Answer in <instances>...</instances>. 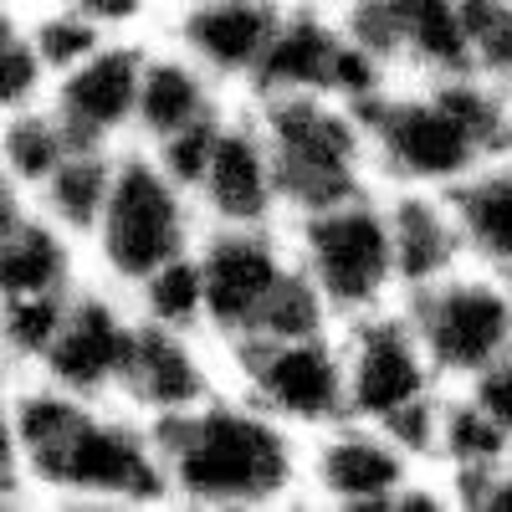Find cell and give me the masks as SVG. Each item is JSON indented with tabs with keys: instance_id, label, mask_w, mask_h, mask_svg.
I'll return each mask as SVG.
<instances>
[{
	"instance_id": "f546056e",
	"label": "cell",
	"mask_w": 512,
	"mask_h": 512,
	"mask_svg": "<svg viewBox=\"0 0 512 512\" xmlns=\"http://www.w3.org/2000/svg\"><path fill=\"white\" fill-rule=\"evenodd\" d=\"M16 36H21V21L6 11V0H0V47H11Z\"/></svg>"
},
{
	"instance_id": "52a82bcc",
	"label": "cell",
	"mask_w": 512,
	"mask_h": 512,
	"mask_svg": "<svg viewBox=\"0 0 512 512\" xmlns=\"http://www.w3.org/2000/svg\"><path fill=\"white\" fill-rule=\"evenodd\" d=\"M262 118V134L277 164L282 210H303L349 200L374 185V154H369V128L364 113L338 103V98H246Z\"/></svg>"
},
{
	"instance_id": "4316f807",
	"label": "cell",
	"mask_w": 512,
	"mask_h": 512,
	"mask_svg": "<svg viewBox=\"0 0 512 512\" xmlns=\"http://www.w3.org/2000/svg\"><path fill=\"white\" fill-rule=\"evenodd\" d=\"M466 395L482 405V415L502 431V441L512 446V354H502L492 369H482L472 384H461Z\"/></svg>"
},
{
	"instance_id": "e0dca14e",
	"label": "cell",
	"mask_w": 512,
	"mask_h": 512,
	"mask_svg": "<svg viewBox=\"0 0 512 512\" xmlns=\"http://www.w3.org/2000/svg\"><path fill=\"white\" fill-rule=\"evenodd\" d=\"M226 384H231L226 354L210 344V333H175V328L139 323V344H134V359H128L118 405L149 425H164L205 405Z\"/></svg>"
},
{
	"instance_id": "7a4b0ae2",
	"label": "cell",
	"mask_w": 512,
	"mask_h": 512,
	"mask_svg": "<svg viewBox=\"0 0 512 512\" xmlns=\"http://www.w3.org/2000/svg\"><path fill=\"white\" fill-rule=\"evenodd\" d=\"M364 128L379 190H456L492 154L512 149L507 88L482 72L395 77L364 108Z\"/></svg>"
},
{
	"instance_id": "4fadbf2b",
	"label": "cell",
	"mask_w": 512,
	"mask_h": 512,
	"mask_svg": "<svg viewBox=\"0 0 512 512\" xmlns=\"http://www.w3.org/2000/svg\"><path fill=\"white\" fill-rule=\"evenodd\" d=\"M134 344H139V313L128 303V292L108 282L93 287L77 282L31 374L82 400H118Z\"/></svg>"
},
{
	"instance_id": "ba28073f",
	"label": "cell",
	"mask_w": 512,
	"mask_h": 512,
	"mask_svg": "<svg viewBox=\"0 0 512 512\" xmlns=\"http://www.w3.org/2000/svg\"><path fill=\"white\" fill-rule=\"evenodd\" d=\"M344 344V384H349V415L384 425L425 461L431 415L451 384L436 374L420 333L410 328L405 308H384L354 323H338Z\"/></svg>"
},
{
	"instance_id": "9c48e42d",
	"label": "cell",
	"mask_w": 512,
	"mask_h": 512,
	"mask_svg": "<svg viewBox=\"0 0 512 512\" xmlns=\"http://www.w3.org/2000/svg\"><path fill=\"white\" fill-rule=\"evenodd\" d=\"M303 502L333 512H441L446 487L425 461L369 420H338L303 441Z\"/></svg>"
},
{
	"instance_id": "3957f363",
	"label": "cell",
	"mask_w": 512,
	"mask_h": 512,
	"mask_svg": "<svg viewBox=\"0 0 512 512\" xmlns=\"http://www.w3.org/2000/svg\"><path fill=\"white\" fill-rule=\"evenodd\" d=\"M164 492L180 507L262 512L303 502V436L231 384L205 405L154 425Z\"/></svg>"
},
{
	"instance_id": "5bb4252c",
	"label": "cell",
	"mask_w": 512,
	"mask_h": 512,
	"mask_svg": "<svg viewBox=\"0 0 512 512\" xmlns=\"http://www.w3.org/2000/svg\"><path fill=\"white\" fill-rule=\"evenodd\" d=\"M190 195H195V210L205 226H277V221H287L262 118H256V108L246 98L221 118Z\"/></svg>"
},
{
	"instance_id": "cb8c5ba5",
	"label": "cell",
	"mask_w": 512,
	"mask_h": 512,
	"mask_svg": "<svg viewBox=\"0 0 512 512\" xmlns=\"http://www.w3.org/2000/svg\"><path fill=\"white\" fill-rule=\"evenodd\" d=\"M128 303H134L139 323L175 328V333H205V282H200L195 246L185 256H175V262L154 267L139 287H128Z\"/></svg>"
},
{
	"instance_id": "8fae6325",
	"label": "cell",
	"mask_w": 512,
	"mask_h": 512,
	"mask_svg": "<svg viewBox=\"0 0 512 512\" xmlns=\"http://www.w3.org/2000/svg\"><path fill=\"white\" fill-rule=\"evenodd\" d=\"M390 82L395 77L379 67L374 52H364L354 41L338 6H328V0H287L282 26L267 47V62L256 72L246 98L308 93V98H338L364 113Z\"/></svg>"
},
{
	"instance_id": "d6986e66",
	"label": "cell",
	"mask_w": 512,
	"mask_h": 512,
	"mask_svg": "<svg viewBox=\"0 0 512 512\" xmlns=\"http://www.w3.org/2000/svg\"><path fill=\"white\" fill-rule=\"evenodd\" d=\"M384 216H390V246L405 297L466 267L461 226L446 190H384Z\"/></svg>"
},
{
	"instance_id": "2e32d148",
	"label": "cell",
	"mask_w": 512,
	"mask_h": 512,
	"mask_svg": "<svg viewBox=\"0 0 512 512\" xmlns=\"http://www.w3.org/2000/svg\"><path fill=\"white\" fill-rule=\"evenodd\" d=\"M139 72H144V41L108 36L98 52H88L77 67H67V72L52 77L47 108L62 118L72 144L123 149V144H134Z\"/></svg>"
},
{
	"instance_id": "277c9868",
	"label": "cell",
	"mask_w": 512,
	"mask_h": 512,
	"mask_svg": "<svg viewBox=\"0 0 512 512\" xmlns=\"http://www.w3.org/2000/svg\"><path fill=\"white\" fill-rule=\"evenodd\" d=\"M195 262L205 282V333L221 354L246 338H282L338 328L323 297L303 277L287 241V221L277 226H200Z\"/></svg>"
},
{
	"instance_id": "6da1fadb",
	"label": "cell",
	"mask_w": 512,
	"mask_h": 512,
	"mask_svg": "<svg viewBox=\"0 0 512 512\" xmlns=\"http://www.w3.org/2000/svg\"><path fill=\"white\" fill-rule=\"evenodd\" d=\"M11 451L21 482L98 507L169 502L154 425L118 400H82L36 379L11 390Z\"/></svg>"
},
{
	"instance_id": "7c38bea8",
	"label": "cell",
	"mask_w": 512,
	"mask_h": 512,
	"mask_svg": "<svg viewBox=\"0 0 512 512\" xmlns=\"http://www.w3.org/2000/svg\"><path fill=\"white\" fill-rule=\"evenodd\" d=\"M400 308L451 390L472 384L482 369L512 354V277L502 272L466 262L441 282L410 292Z\"/></svg>"
},
{
	"instance_id": "603a6c76",
	"label": "cell",
	"mask_w": 512,
	"mask_h": 512,
	"mask_svg": "<svg viewBox=\"0 0 512 512\" xmlns=\"http://www.w3.org/2000/svg\"><path fill=\"white\" fill-rule=\"evenodd\" d=\"M72 149H77L72 134L62 128V118H57L47 103L0 118V175H11V180H16L21 190H31V195H36V185L47 180Z\"/></svg>"
},
{
	"instance_id": "44dd1931",
	"label": "cell",
	"mask_w": 512,
	"mask_h": 512,
	"mask_svg": "<svg viewBox=\"0 0 512 512\" xmlns=\"http://www.w3.org/2000/svg\"><path fill=\"white\" fill-rule=\"evenodd\" d=\"M77 287V236H67L52 216H31L0 241V303L16 297H57Z\"/></svg>"
},
{
	"instance_id": "d4e9b609",
	"label": "cell",
	"mask_w": 512,
	"mask_h": 512,
	"mask_svg": "<svg viewBox=\"0 0 512 512\" xmlns=\"http://www.w3.org/2000/svg\"><path fill=\"white\" fill-rule=\"evenodd\" d=\"M26 36H31V47H36V57L47 62V72L57 77V72H67V67H77L88 52H98L103 47V31L88 21V16H77L67 0H57V6H47L36 21H26Z\"/></svg>"
},
{
	"instance_id": "83f0119b",
	"label": "cell",
	"mask_w": 512,
	"mask_h": 512,
	"mask_svg": "<svg viewBox=\"0 0 512 512\" xmlns=\"http://www.w3.org/2000/svg\"><path fill=\"white\" fill-rule=\"evenodd\" d=\"M67 6L77 16H88L103 36H128V31L149 26L154 16H164L159 0H67Z\"/></svg>"
},
{
	"instance_id": "d6a6232c",
	"label": "cell",
	"mask_w": 512,
	"mask_h": 512,
	"mask_svg": "<svg viewBox=\"0 0 512 512\" xmlns=\"http://www.w3.org/2000/svg\"><path fill=\"white\" fill-rule=\"evenodd\" d=\"M333 6H349V0H333Z\"/></svg>"
},
{
	"instance_id": "8992f818",
	"label": "cell",
	"mask_w": 512,
	"mask_h": 512,
	"mask_svg": "<svg viewBox=\"0 0 512 512\" xmlns=\"http://www.w3.org/2000/svg\"><path fill=\"white\" fill-rule=\"evenodd\" d=\"M200 210L195 195L169 175V169L139 149L123 144L113 154V180H108V200L103 216L88 236L98 277L118 292L139 287L154 267L175 262L200 241Z\"/></svg>"
},
{
	"instance_id": "484cf974",
	"label": "cell",
	"mask_w": 512,
	"mask_h": 512,
	"mask_svg": "<svg viewBox=\"0 0 512 512\" xmlns=\"http://www.w3.org/2000/svg\"><path fill=\"white\" fill-rule=\"evenodd\" d=\"M472 36V72L507 82L512 77V0H461Z\"/></svg>"
},
{
	"instance_id": "f1b7e54d",
	"label": "cell",
	"mask_w": 512,
	"mask_h": 512,
	"mask_svg": "<svg viewBox=\"0 0 512 512\" xmlns=\"http://www.w3.org/2000/svg\"><path fill=\"white\" fill-rule=\"evenodd\" d=\"M6 410H11V390L0 384V507L16 502V492H21V472H16V451H11V420H6Z\"/></svg>"
},
{
	"instance_id": "7402d4cb",
	"label": "cell",
	"mask_w": 512,
	"mask_h": 512,
	"mask_svg": "<svg viewBox=\"0 0 512 512\" xmlns=\"http://www.w3.org/2000/svg\"><path fill=\"white\" fill-rule=\"evenodd\" d=\"M113 154L118 149H88L77 144L47 180L36 185V210L52 216L67 236L88 241L98 216H103V200H108V180H113Z\"/></svg>"
},
{
	"instance_id": "1f68e13d",
	"label": "cell",
	"mask_w": 512,
	"mask_h": 512,
	"mask_svg": "<svg viewBox=\"0 0 512 512\" xmlns=\"http://www.w3.org/2000/svg\"><path fill=\"white\" fill-rule=\"evenodd\" d=\"M159 6H164V11H169V6H175V0H159Z\"/></svg>"
},
{
	"instance_id": "ac0fdd59",
	"label": "cell",
	"mask_w": 512,
	"mask_h": 512,
	"mask_svg": "<svg viewBox=\"0 0 512 512\" xmlns=\"http://www.w3.org/2000/svg\"><path fill=\"white\" fill-rule=\"evenodd\" d=\"M231 103H241V98L231 88H221L200 62H190L175 41L144 47L139 103H134V144L159 149V144L190 134L200 123H216Z\"/></svg>"
},
{
	"instance_id": "30bf717a",
	"label": "cell",
	"mask_w": 512,
	"mask_h": 512,
	"mask_svg": "<svg viewBox=\"0 0 512 512\" xmlns=\"http://www.w3.org/2000/svg\"><path fill=\"white\" fill-rule=\"evenodd\" d=\"M231 390L262 405L297 436H318L328 425L349 420V384H344V344L338 328L282 333V338H246L226 349Z\"/></svg>"
},
{
	"instance_id": "5b68a950",
	"label": "cell",
	"mask_w": 512,
	"mask_h": 512,
	"mask_svg": "<svg viewBox=\"0 0 512 512\" xmlns=\"http://www.w3.org/2000/svg\"><path fill=\"white\" fill-rule=\"evenodd\" d=\"M287 241L333 323H354L405 303L384 190H359L349 200L287 216Z\"/></svg>"
},
{
	"instance_id": "9a60e30c",
	"label": "cell",
	"mask_w": 512,
	"mask_h": 512,
	"mask_svg": "<svg viewBox=\"0 0 512 512\" xmlns=\"http://www.w3.org/2000/svg\"><path fill=\"white\" fill-rule=\"evenodd\" d=\"M287 0H175L164 11V41L200 62L236 98L251 93Z\"/></svg>"
},
{
	"instance_id": "ffe728a7",
	"label": "cell",
	"mask_w": 512,
	"mask_h": 512,
	"mask_svg": "<svg viewBox=\"0 0 512 512\" xmlns=\"http://www.w3.org/2000/svg\"><path fill=\"white\" fill-rule=\"evenodd\" d=\"M451 195L466 262L512 277V149L492 154L482 169H472Z\"/></svg>"
},
{
	"instance_id": "4dcf8cb0",
	"label": "cell",
	"mask_w": 512,
	"mask_h": 512,
	"mask_svg": "<svg viewBox=\"0 0 512 512\" xmlns=\"http://www.w3.org/2000/svg\"><path fill=\"white\" fill-rule=\"evenodd\" d=\"M502 88H507V128H512V77L502 82Z\"/></svg>"
}]
</instances>
